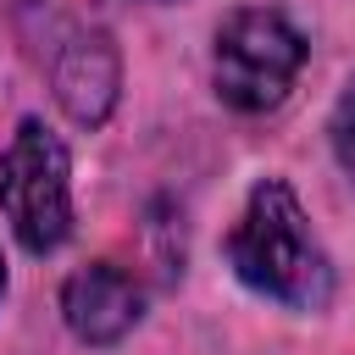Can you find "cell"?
I'll list each match as a JSON object with an SVG mask.
<instances>
[{
    "mask_svg": "<svg viewBox=\"0 0 355 355\" xmlns=\"http://www.w3.org/2000/svg\"><path fill=\"white\" fill-rule=\"evenodd\" d=\"M227 261L239 283L255 294L288 305V311H322L333 300V266L327 250L311 233V216L300 211L294 189L283 178H261L227 233Z\"/></svg>",
    "mask_w": 355,
    "mask_h": 355,
    "instance_id": "cell-1",
    "label": "cell"
},
{
    "mask_svg": "<svg viewBox=\"0 0 355 355\" xmlns=\"http://www.w3.org/2000/svg\"><path fill=\"white\" fill-rule=\"evenodd\" d=\"M0 216L28 255H50L72 233V161L39 116H22L0 150Z\"/></svg>",
    "mask_w": 355,
    "mask_h": 355,
    "instance_id": "cell-2",
    "label": "cell"
},
{
    "mask_svg": "<svg viewBox=\"0 0 355 355\" xmlns=\"http://www.w3.org/2000/svg\"><path fill=\"white\" fill-rule=\"evenodd\" d=\"M300 67H305V39L272 6H244L216 28L211 78H216V94L233 111L255 116V111L283 105V94L294 89Z\"/></svg>",
    "mask_w": 355,
    "mask_h": 355,
    "instance_id": "cell-3",
    "label": "cell"
},
{
    "mask_svg": "<svg viewBox=\"0 0 355 355\" xmlns=\"http://www.w3.org/2000/svg\"><path fill=\"white\" fill-rule=\"evenodd\" d=\"M61 316H67V327H72L83 344H116V338H128V333L139 327V316H144V288H139L122 266L94 261V266H83V272L67 277V288H61Z\"/></svg>",
    "mask_w": 355,
    "mask_h": 355,
    "instance_id": "cell-4",
    "label": "cell"
},
{
    "mask_svg": "<svg viewBox=\"0 0 355 355\" xmlns=\"http://www.w3.org/2000/svg\"><path fill=\"white\" fill-rule=\"evenodd\" d=\"M122 89V61L105 33H72L67 50L55 55V100L78 128H100L116 105Z\"/></svg>",
    "mask_w": 355,
    "mask_h": 355,
    "instance_id": "cell-5",
    "label": "cell"
},
{
    "mask_svg": "<svg viewBox=\"0 0 355 355\" xmlns=\"http://www.w3.org/2000/svg\"><path fill=\"white\" fill-rule=\"evenodd\" d=\"M333 155H338V166L355 178V78H349V89H344L338 105H333Z\"/></svg>",
    "mask_w": 355,
    "mask_h": 355,
    "instance_id": "cell-6",
    "label": "cell"
},
{
    "mask_svg": "<svg viewBox=\"0 0 355 355\" xmlns=\"http://www.w3.org/2000/svg\"><path fill=\"white\" fill-rule=\"evenodd\" d=\"M0 294H6V261H0Z\"/></svg>",
    "mask_w": 355,
    "mask_h": 355,
    "instance_id": "cell-7",
    "label": "cell"
},
{
    "mask_svg": "<svg viewBox=\"0 0 355 355\" xmlns=\"http://www.w3.org/2000/svg\"><path fill=\"white\" fill-rule=\"evenodd\" d=\"M155 6H172V0H155Z\"/></svg>",
    "mask_w": 355,
    "mask_h": 355,
    "instance_id": "cell-8",
    "label": "cell"
}]
</instances>
